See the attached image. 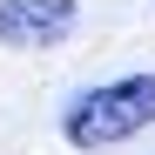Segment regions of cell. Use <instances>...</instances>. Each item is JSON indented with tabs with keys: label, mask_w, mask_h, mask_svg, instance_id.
Wrapping results in <instances>:
<instances>
[{
	"label": "cell",
	"mask_w": 155,
	"mask_h": 155,
	"mask_svg": "<svg viewBox=\"0 0 155 155\" xmlns=\"http://www.w3.org/2000/svg\"><path fill=\"white\" fill-rule=\"evenodd\" d=\"M155 121V74H121V81H101V88H81L61 108V142L68 148H115L128 135H142Z\"/></svg>",
	"instance_id": "cell-1"
},
{
	"label": "cell",
	"mask_w": 155,
	"mask_h": 155,
	"mask_svg": "<svg viewBox=\"0 0 155 155\" xmlns=\"http://www.w3.org/2000/svg\"><path fill=\"white\" fill-rule=\"evenodd\" d=\"M81 27V0H0V47H61Z\"/></svg>",
	"instance_id": "cell-2"
}]
</instances>
